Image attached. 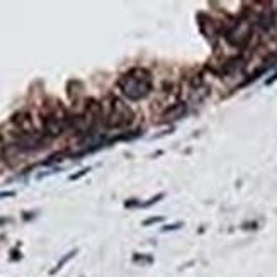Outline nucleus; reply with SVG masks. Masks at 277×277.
<instances>
[{
    "label": "nucleus",
    "mask_w": 277,
    "mask_h": 277,
    "mask_svg": "<svg viewBox=\"0 0 277 277\" xmlns=\"http://www.w3.org/2000/svg\"><path fill=\"white\" fill-rule=\"evenodd\" d=\"M14 196V192H0V198H11Z\"/></svg>",
    "instance_id": "obj_5"
},
{
    "label": "nucleus",
    "mask_w": 277,
    "mask_h": 277,
    "mask_svg": "<svg viewBox=\"0 0 277 277\" xmlns=\"http://www.w3.org/2000/svg\"><path fill=\"white\" fill-rule=\"evenodd\" d=\"M252 36V22L248 19H238L230 26L228 32H226V39L230 45L233 46H243Z\"/></svg>",
    "instance_id": "obj_3"
},
{
    "label": "nucleus",
    "mask_w": 277,
    "mask_h": 277,
    "mask_svg": "<svg viewBox=\"0 0 277 277\" xmlns=\"http://www.w3.org/2000/svg\"><path fill=\"white\" fill-rule=\"evenodd\" d=\"M185 111H187L185 104H173L172 108H170L169 111L162 116V118H163L162 121L169 123V121H173V119H179V118H182V116L185 114Z\"/></svg>",
    "instance_id": "obj_4"
},
{
    "label": "nucleus",
    "mask_w": 277,
    "mask_h": 277,
    "mask_svg": "<svg viewBox=\"0 0 277 277\" xmlns=\"http://www.w3.org/2000/svg\"><path fill=\"white\" fill-rule=\"evenodd\" d=\"M121 92L131 101H141L150 94L153 85L152 73L145 68H133L118 80Z\"/></svg>",
    "instance_id": "obj_1"
},
{
    "label": "nucleus",
    "mask_w": 277,
    "mask_h": 277,
    "mask_svg": "<svg viewBox=\"0 0 277 277\" xmlns=\"http://www.w3.org/2000/svg\"><path fill=\"white\" fill-rule=\"evenodd\" d=\"M106 104H108V111L102 112V119L108 128H123L133 121V111L121 99L109 97Z\"/></svg>",
    "instance_id": "obj_2"
}]
</instances>
